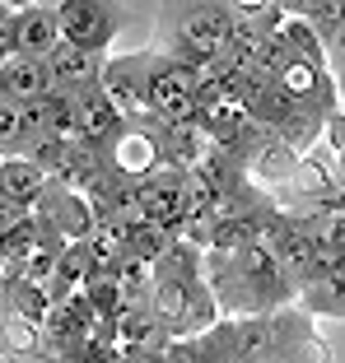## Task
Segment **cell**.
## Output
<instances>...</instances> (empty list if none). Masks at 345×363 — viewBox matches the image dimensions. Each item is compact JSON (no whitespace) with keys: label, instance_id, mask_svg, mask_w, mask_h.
<instances>
[{"label":"cell","instance_id":"ffe728a7","mask_svg":"<svg viewBox=\"0 0 345 363\" xmlns=\"http://www.w3.org/2000/svg\"><path fill=\"white\" fill-rule=\"evenodd\" d=\"M5 10H10V5H5V0H0V14H5Z\"/></svg>","mask_w":345,"mask_h":363},{"label":"cell","instance_id":"52a82bcc","mask_svg":"<svg viewBox=\"0 0 345 363\" xmlns=\"http://www.w3.org/2000/svg\"><path fill=\"white\" fill-rule=\"evenodd\" d=\"M52 94V75H47V61H28V56H10L0 65V98L5 103L33 107Z\"/></svg>","mask_w":345,"mask_h":363},{"label":"cell","instance_id":"277c9868","mask_svg":"<svg viewBox=\"0 0 345 363\" xmlns=\"http://www.w3.org/2000/svg\"><path fill=\"white\" fill-rule=\"evenodd\" d=\"M159 163H163L159 159V135H154L150 117L126 121L121 135L112 140V150H108V168L117 172V177H126V182H141V177H150Z\"/></svg>","mask_w":345,"mask_h":363},{"label":"cell","instance_id":"4fadbf2b","mask_svg":"<svg viewBox=\"0 0 345 363\" xmlns=\"http://www.w3.org/2000/svg\"><path fill=\"white\" fill-rule=\"evenodd\" d=\"M299 308L308 317H345V266H336L327 279L299 294Z\"/></svg>","mask_w":345,"mask_h":363},{"label":"cell","instance_id":"7c38bea8","mask_svg":"<svg viewBox=\"0 0 345 363\" xmlns=\"http://www.w3.org/2000/svg\"><path fill=\"white\" fill-rule=\"evenodd\" d=\"M280 10L308 23V28L317 33V43H322V47L332 43L336 33H345V0H285Z\"/></svg>","mask_w":345,"mask_h":363},{"label":"cell","instance_id":"30bf717a","mask_svg":"<svg viewBox=\"0 0 345 363\" xmlns=\"http://www.w3.org/2000/svg\"><path fill=\"white\" fill-rule=\"evenodd\" d=\"M294 172H299V154L285 145V140H275V135H266L257 145V150L248 154V182H266V186H275V182H290Z\"/></svg>","mask_w":345,"mask_h":363},{"label":"cell","instance_id":"9a60e30c","mask_svg":"<svg viewBox=\"0 0 345 363\" xmlns=\"http://www.w3.org/2000/svg\"><path fill=\"white\" fill-rule=\"evenodd\" d=\"M154 279H168V284H196V279H201V252L187 247L182 238H172V247L154 261Z\"/></svg>","mask_w":345,"mask_h":363},{"label":"cell","instance_id":"e0dca14e","mask_svg":"<svg viewBox=\"0 0 345 363\" xmlns=\"http://www.w3.org/2000/svg\"><path fill=\"white\" fill-rule=\"evenodd\" d=\"M317 247L336 266H345V214H327L322 224H317Z\"/></svg>","mask_w":345,"mask_h":363},{"label":"cell","instance_id":"2e32d148","mask_svg":"<svg viewBox=\"0 0 345 363\" xmlns=\"http://www.w3.org/2000/svg\"><path fill=\"white\" fill-rule=\"evenodd\" d=\"M172 238H177V233H168V228H159V224H136V228L126 233V257L154 266V261H159L163 252L172 247Z\"/></svg>","mask_w":345,"mask_h":363},{"label":"cell","instance_id":"8fae6325","mask_svg":"<svg viewBox=\"0 0 345 363\" xmlns=\"http://www.w3.org/2000/svg\"><path fill=\"white\" fill-rule=\"evenodd\" d=\"M38 135L43 130H38L33 107H19V103H5L0 98V159H23Z\"/></svg>","mask_w":345,"mask_h":363},{"label":"cell","instance_id":"3957f363","mask_svg":"<svg viewBox=\"0 0 345 363\" xmlns=\"http://www.w3.org/2000/svg\"><path fill=\"white\" fill-rule=\"evenodd\" d=\"M98 94L117 107L121 121H145V52L108 56L98 75Z\"/></svg>","mask_w":345,"mask_h":363},{"label":"cell","instance_id":"7a4b0ae2","mask_svg":"<svg viewBox=\"0 0 345 363\" xmlns=\"http://www.w3.org/2000/svg\"><path fill=\"white\" fill-rule=\"evenodd\" d=\"M52 10H56V28H61L65 47L108 56V43L121 28L117 5H103V0H56Z\"/></svg>","mask_w":345,"mask_h":363},{"label":"cell","instance_id":"6da1fadb","mask_svg":"<svg viewBox=\"0 0 345 363\" xmlns=\"http://www.w3.org/2000/svg\"><path fill=\"white\" fill-rule=\"evenodd\" d=\"M234 19H229V5H182L168 23V56H182V61H205V56H219V47L229 43Z\"/></svg>","mask_w":345,"mask_h":363},{"label":"cell","instance_id":"d6986e66","mask_svg":"<svg viewBox=\"0 0 345 363\" xmlns=\"http://www.w3.org/2000/svg\"><path fill=\"white\" fill-rule=\"evenodd\" d=\"M121 363H163V350H131L121 354Z\"/></svg>","mask_w":345,"mask_h":363},{"label":"cell","instance_id":"ac0fdd59","mask_svg":"<svg viewBox=\"0 0 345 363\" xmlns=\"http://www.w3.org/2000/svg\"><path fill=\"white\" fill-rule=\"evenodd\" d=\"M14 56V10L0 14V65Z\"/></svg>","mask_w":345,"mask_h":363},{"label":"cell","instance_id":"9c48e42d","mask_svg":"<svg viewBox=\"0 0 345 363\" xmlns=\"http://www.w3.org/2000/svg\"><path fill=\"white\" fill-rule=\"evenodd\" d=\"M43 186H47V177L28 159H0V201H10L19 214H33Z\"/></svg>","mask_w":345,"mask_h":363},{"label":"cell","instance_id":"44dd1931","mask_svg":"<svg viewBox=\"0 0 345 363\" xmlns=\"http://www.w3.org/2000/svg\"><path fill=\"white\" fill-rule=\"evenodd\" d=\"M10 363H28V359H10Z\"/></svg>","mask_w":345,"mask_h":363},{"label":"cell","instance_id":"ba28073f","mask_svg":"<svg viewBox=\"0 0 345 363\" xmlns=\"http://www.w3.org/2000/svg\"><path fill=\"white\" fill-rule=\"evenodd\" d=\"M168 345V331L159 326V317L150 312V303H136V308L117 312V350H163Z\"/></svg>","mask_w":345,"mask_h":363},{"label":"cell","instance_id":"8992f818","mask_svg":"<svg viewBox=\"0 0 345 363\" xmlns=\"http://www.w3.org/2000/svg\"><path fill=\"white\" fill-rule=\"evenodd\" d=\"M103 61H108V56L80 52V47H65V43L52 47V56H47V75H52V89H61V94H89V89H98Z\"/></svg>","mask_w":345,"mask_h":363},{"label":"cell","instance_id":"5b68a950","mask_svg":"<svg viewBox=\"0 0 345 363\" xmlns=\"http://www.w3.org/2000/svg\"><path fill=\"white\" fill-rule=\"evenodd\" d=\"M52 47H61V28H56L52 5H23V10H14V56L47 61Z\"/></svg>","mask_w":345,"mask_h":363},{"label":"cell","instance_id":"5bb4252c","mask_svg":"<svg viewBox=\"0 0 345 363\" xmlns=\"http://www.w3.org/2000/svg\"><path fill=\"white\" fill-rule=\"evenodd\" d=\"M234 363H270L266 317H234Z\"/></svg>","mask_w":345,"mask_h":363},{"label":"cell","instance_id":"7402d4cb","mask_svg":"<svg viewBox=\"0 0 345 363\" xmlns=\"http://www.w3.org/2000/svg\"><path fill=\"white\" fill-rule=\"evenodd\" d=\"M0 363H10V359H5V354H0Z\"/></svg>","mask_w":345,"mask_h":363}]
</instances>
